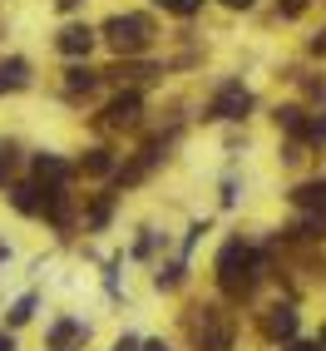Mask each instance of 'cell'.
<instances>
[{"instance_id":"6da1fadb","label":"cell","mask_w":326,"mask_h":351,"mask_svg":"<svg viewBox=\"0 0 326 351\" xmlns=\"http://www.w3.org/2000/svg\"><path fill=\"white\" fill-rule=\"evenodd\" d=\"M258 282H262V257L252 252L242 238H232V243L218 252V287H223L232 302H242V297L258 292Z\"/></svg>"},{"instance_id":"7a4b0ae2","label":"cell","mask_w":326,"mask_h":351,"mask_svg":"<svg viewBox=\"0 0 326 351\" xmlns=\"http://www.w3.org/2000/svg\"><path fill=\"white\" fill-rule=\"evenodd\" d=\"M104 40L119 55H144L153 45V25H149V15H109L104 20Z\"/></svg>"},{"instance_id":"3957f363","label":"cell","mask_w":326,"mask_h":351,"mask_svg":"<svg viewBox=\"0 0 326 351\" xmlns=\"http://www.w3.org/2000/svg\"><path fill=\"white\" fill-rule=\"evenodd\" d=\"M193 341H198V351H227L232 346V317L218 307H203L193 317Z\"/></svg>"},{"instance_id":"277c9868","label":"cell","mask_w":326,"mask_h":351,"mask_svg":"<svg viewBox=\"0 0 326 351\" xmlns=\"http://www.w3.org/2000/svg\"><path fill=\"white\" fill-rule=\"evenodd\" d=\"M252 109V95L242 84H223V95L213 99V109H208V119H242V114Z\"/></svg>"},{"instance_id":"5b68a950","label":"cell","mask_w":326,"mask_h":351,"mask_svg":"<svg viewBox=\"0 0 326 351\" xmlns=\"http://www.w3.org/2000/svg\"><path fill=\"white\" fill-rule=\"evenodd\" d=\"M262 332H267L272 341H292V337H297V307H282V302H277V307L262 317Z\"/></svg>"},{"instance_id":"8992f818","label":"cell","mask_w":326,"mask_h":351,"mask_svg":"<svg viewBox=\"0 0 326 351\" xmlns=\"http://www.w3.org/2000/svg\"><path fill=\"white\" fill-rule=\"evenodd\" d=\"M138 109H144V99H138V95H119V99L104 109V124H109V129H134V124H138Z\"/></svg>"},{"instance_id":"52a82bcc","label":"cell","mask_w":326,"mask_h":351,"mask_svg":"<svg viewBox=\"0 0 326 351\" xmlns=\"http://www.w3.org/2000/svg\"><path fill=\"white\" fill-rule=\"evenodd\" d=\"M55 45H60V55H75L79 60V55L95 50V30H89V25H64Z\"/></svg>"},{"instance_id":"ba28073f","label":"cell","mask_w":326,"mask_h":351,"mask_svg":"<svg viewBox=\"0 0 326 351\" xmlns=\"http://www.w3.org/2000/svg\"><path fill=\"white\" fill-rule=\"evenodd\" d=\"M64 84H69V95H95L99 69H89V64H69V69H64Z\"/></svg>"},{"instance_id":"9c48e42d","label":"cell","mask_w":326,"mask_h":351,"mask_svg":"<svg viewBox=\"0 0 326 351\" xmlns=\"http://www.w3.org/2000/svg\"><path fill=\"white\" fill-rule=\"evenodd\" d=\"M10 203L20 208V213H45V183H20V189L10 193Z\"/></svg>"},{"instance_id":"30bf717a","label":"cell","mask_w":326,"mask_h":351,"mask_svg":"<svg viewBox=\"0 0 326 351\" xmlns=\"http://www.w3.org/2000/svg\"><path fill=\"white\" fill-rule=\"evenodd\" d=\"M25 84H30L25 60H0V95H5V89H25Z\"/></svg>"},{"instance_id":"8fae6325","label":"cell","mask_w":326,"mask_h":351,"mask_svg":"<svg viewBox=\"0 0 326 351\" xmlns=\"http://www.w3.org/2000/svg\"><path fill=\"white\" fill-rule=\"evenodd\" d=\"M297 208H326V178H312V183H301V189L292 193Z\"/></svg>"},{"instance_id":"7c38bea8","label":"cell","mask_w":326,"mask_h":351,"mask_svg":"<svg viewBox=\"0 0 326 351\" xmlns=\"http://www.w3.org/2000/svg\"><path fill=\"white\" fill-rule=\"evenodd\" d=\"M301 144H312V149H326V114H307V124H301Z\"/></svg>"},{"instance_id":"4fadbf2b","label":"cell","mask_w":326,"mask_h":351,"mask_svg":"<svg viewBox=\"0 0 326 351\" xmlns=\"http://www.w3.org/2000/svg\"><path fill=\"white\" fill-rule=\"evenodd\" d=\"M301 238H326V208H307V218L297 223Z\"/></svg>"},{"instance_id":"5bb4252c","label":"cell","mask_w":326,"mask_h":351,"mask_svg":"<svg viewBox=\"0 0 326 351\" xmlns=\"http://www.w3.org/2000/svg\"><path fill=\"white\" fill-rule=\"evenodd\" d=\"M301 124H307V109H297V104L277 109V129H287V134H301Z\"/></svg>"},{"instance_id":"9a60e30c","label":"cell","mask_w":326,"mask_h":351,"mask_svg":"<svg viewBox=\"0 0 326 351\" xmlns=\"http://www.w3.org/2000/svg\"><path fill=\"white\" fill-rule=\"evenodd\" d=\"M114 169V158H109V149H89L84 154V173H95V178H104Z\"/></svg>"},{"instance_id":"2e32d148","label":"cell","mask_w":326,"mask_h":351,"mask_svg":"<svg viewBox=\"0 0 326 351\" xmlns=\"http://www.w3.org/2000/svg\"><path fill=\"white\" fill-rule=\"evenodd\" d=\"M35 173H40V178H50V183H60V178L69 173V169H64L60 158H50V154H40V158H35Z\"/></svg>"},{"instance_id":"e0dca14e","label":"cell","mask_w":326,"mask_h":351,"mask_svg":"<svg viewBox=\"0 0 326 351\" xmlns=\"http://www.w3.org/2000/svg\"><path fill=\"white\" fill-rule=\"evenodd\" d=\"M153 5H163L168 15H183V20H188V15H198V10H203V0H153Z\"/></svg>"},{"instance_id":"ac0fdd59","label":"cell","mask_w":326,"mask_h":351,"mask_svg":"<svg viewBox=\"0 0 326 351\" xmlns=\"http://www.w3.org/2000/svg\"><path fill=\"white\" fill-rule=\"evenodd\" d=\"M30 312H35V292H30V297H20L15 307H10V322H15V326H20V322H30Z\"/></svg>"},{"instance_id":"d6986e66","label":"cell","mask_w":326,"mask_h":351,"mask_svg":"<svg viewBox=\"0 0 326 351\" xmlns=\"http://www.w3.org/2000/svg\"><path fill=\"white\" fill-rule=\"evenodd\" d=\"M282 351H321V341H287Z\"/></svg>"},{"instance_id":"ffe728a7","label":"cell","mask_w":326,"mask_h":351,"mask_svg":"<svg viewBox=\"0 0 326 351\" xmlns=\"http://www.w3.org/2000/svg\"><path fill=\"white\" fill-rule=\"evenodd\" d=\"M307 10V0H282V15H301Z\"/></svg>"},{"instance_id":"44dd1931","label":"cell","mask_w":326,"mask_h":351,"mask_svg":"<svg viewBox=\"0 0 326 351\" xmlns=\"http://www.w3.org/2000/svg\"><path fill=\"white\" fill-rule=\"evenodd\" d=\"M114 351H138V337H119V346Z\"/></svg>"},{"instance_id":"7402d4cb","label":"cell","mask_w":326,"mask_h":351,"mask_svg":"<svg viewBox=\"0 0 326 351\" xmlns=\"http://www.w3.org/2000/svg\"><path fill=\"white\" fill-rule=\"evenodd\" d=\"M223 5H232V10H252L258 0H223Z\"/></svg>"},{"instance_id":"603a6c76","label":"cell","mask_w":326,"mask_h":351,"mask_svg":"<svg viewBox=\"0 0 326 351\" xmlns=\"http://www.w3.org/2000/svg\"><path fill=\"white\" fill-rule=\"evenodd\" d=\"M312 50H316V55H326V30H321V35L312 40Z\"/></svg>"},{"instance_id":"cb8c5ba5","label":"cell","mask_w":326,"mask_h":351,"mask_svg":"<svg viewBox=\"0 0 326 351\" xmlns=\"http://www.w3.org/2000/svg\"><path fill=\"white\" fill-rule=\"evenodd\" d=\"M144 351H168V341H144Z\"/></svg>"},{"instance_id":"d4e9b609","label":"cell","mask_w":326,"mask_h":351,"mask_svg":"<svg viewBox=\"0 0 326 351\" xmlns=\"http://www.w3.org/2000/svg\"><path fill=\"white\" fill-rule=\"evenodd\" d=\"M0 351H15V341H10V337H0Z\"/></svg>"},{"instance_id":"484cf974","label":"cell","mask_w":326,"mask_h":351,"mask_svg":"<svg viewBox=\"0 0 326 351\" xmlns=\"http://www.w3.org/2000/svg\"><path fill=\"white\" fill-rule=\"evenodd\" d=\"M75 5H79V0H60V10H75Z\"/></svg>"},{"instance_id":"4316f807","label":"cell","mask_w":326,"mask_h":351,"mask_svg":"<svg viewBox=\"0 0 326 351\" xmlns=\"http://www.w3.org/2000/svg\"><path fill=\"white\" fill-rule=\"evenodd\" d=\"M0 183H5V154H0Z\"/></svg>"},{"instance_id":"83f0119b","label":"cell","mask_w":326,"mask_h":351,"mask_svg":"<svg viewBox=\"0 0 326 351\" xmlns=\"http://www.w3.org/2000/svg\"><path fill=\"white\" fill-rule=\"evenodd\" d=\"M321 346H326V332H321Z\"/></svg>"}]
</instances>
